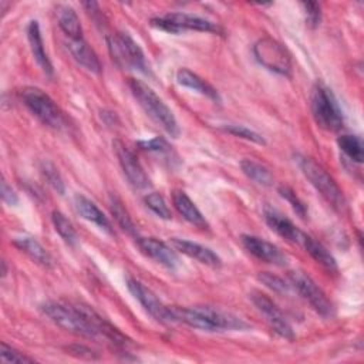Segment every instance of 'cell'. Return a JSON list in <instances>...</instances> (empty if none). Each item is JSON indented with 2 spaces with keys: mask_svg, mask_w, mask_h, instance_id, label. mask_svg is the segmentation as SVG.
Segmentation results:
<instances>
[{
  "mask_svg": "<svg viewBox=\"0 0 364 364\" xmlns=\"http://www.w3.org/2000/svg\"><path fill=\"white\" fill-rule=\"evenodd\" d=\"M173 321H182L193 328L203 331H223V330H243L249 324L242 318L222 311L210 306H191V307H171Z\"/></svg>",
  "mask_w": 364,
  "mask_h": 364,
  "instance_id": "obj_1",
  "label": "cell"
},
{
  "mask_svg": "<svg viewBox=\"0 0 364 364\" xmlns=\"http://www.w3.org/2000/svg\"><path fill=\"white\" fill-rule=\"evenodd\" d=\"M128 87L139 107L156 125H159L168 135L173 138L179 136L181 128L173 112L148 84L136 78H129Z\"/></svg>",
  "mask_w": 364,
  "mask_h": 364,
  "instance_id": "obj_2",
  "label": "cell"
},
{
  "mask_svg": "<svg viewBox=\"0 0 364 364\" xmlns=\"http://www.w3.org/2000/svg\"><path fill=\"white\" fill-rule=\"evenodd\" d=\"M293 159L299 169L301 171V173L306 176V179L331 205V208L337 212H344L347 208L344 193L337 185V182L327 173V171L314 159L303 154H294Z\"/></svg>",
  "mask_w": 364,
  "mask_h": 364,
  "instance_id": "obj_3",
  "label": "cell"
},
{
  "mask_svg": "<svg viewBox=\"0 0 364 364\" xmlns=\"http://www.w3.org/2000/svg\"><path fill=\"white\" fill-rule=\"evenodd\" d=\"M41 311L47 316L54 324L61 327L65 331L74 333L87 338L100 337L98 331L94 326L87 320V317L81 313L77 304H63L58 301L48 300L41 304Z\"/></svg>",
  "mask_w": 364,
  "mask_h": 364,
  "instance_id": "obj_4",
  "label": "cell"
},
{
  "mask_svg": "<svg viewBox=\"0 0 364 364\" xmlns=\"http://www.w3.org/2000/svg\"><path fill=\"white\" fill-rule=\"evenodd\" d=\"M310 108L316 124L326 131H340L344 125L343 111L333 91L323 82H316L310 95Z\"/></svg>",
  "mask_w": 364,
  "mask_h": 364,
  "instance_id": "obj_5",
  "label": "cell"
},
{
  "mask_svg": "<svg viewBox=\"0 0 364 364\" xmlns=\"http://www.w3.org/2000/svg\"><path fill=\"white\" fill-rule=\"evenodd\" d=\"M107 46L112 61H115L119 67L149 74V65L142 48L128 33L117 31L108 36Z\"/></svg>",
  "mask_w": 364,
  "mask_h": 364,
  "instance_id": "obj_6",
  "label": "cell"
},
{
  "mask_svg": "<svg viewBox=\"0 0 364 364\" xmlns=\"http://www.w3.org/2000/svg\"><path fill=\"white\" fill-rule=\"evenodd\" d=\"M23 104L30 109V112L38 118L44 125L61 129L65 124L63 111L54 102V100L46 94L43 90L36 87H27L21 91Z\"/></svg>",
  "mask_w": 364,
  "mask_h": 364,
  "instance_id": "obj_7",
  "label": "cell"
},
{
  "mask_svg": "<svg viewBox=\"0 0 364 364\" xmlns=\"http://www.w3.org/2000/svg\"><path fill=\"white\" fill-rule=\"evenodd\" d=\"M256 61L279 75L289 77L291 74V58L287 48L272 37H263L253 44Z\"/></svg>",
  "mask_w": 364,
  "mask_h": 364,
  "instance_id": "obj_8",
  "label": "cell"
},
{
  "mask_svg": "<svg viewBox=\"0 0 364 364\" xmlns=\"http://www.w3.org/2000/svg\"><path fill=\"white\" fill-rule=\"evenodd\" d=\"M289 280L290 286L311 306L314 311L326 318L334 317V304L309 274L301 270H293L289 273Z\"/></svg>",
  "mask_w": 364,
  "mask_h": 364,
  "instance_id": "obj_9",
  "label": "cell"
},
{
  "mask_svg": "<svg viewBox=\"0 0 364 364\" xmlns=\"http://www.w3.org/2000/svg\"><path fill=\"white\" fill-rule=\"evenodd\" d=\"M151 26L171 34H178L185 30L216 33V34L222 33V28L216 23L195 14H188V13H168L161 17H152Z\"/></svg>",
  "mask_w": 364,
  "mask_h": 364,
  "instance_id": "obj_10",
  "label": "cell"
},
{
  "mask_svg": "<svg viewBox=\"0 0 364 364\" xmlns=\"http://www.w3.org/2000/svg\"><path fill=\"white\" fill-rule=\"evenodd\" d=\"M252 303L255 304V307L263 314V317L266 318L267 324L270 326V328L280 337L286 338V340H291L294 337L293 328L289 323V320L286 318V316L282 313V310L277 307V304L264 293L259 291V290H253L249 294Z\"/></svg>",
  "mask_w": 364,
  "mask_h": 364,
  "instance_id": "obj_11",
  "label": "cell"
},
{
  "mask_svg": "<svg viewBox=\"0 0 364 364\" xmlns=\"http://www.w3.org/2000/svg\"><path fill=\"white\" fill-rule=\"evenodd\" d=\"M127 287L131 291V294L139 301V304L144 307V310L154 317L159 323H169L173 321L172 310L171 307L165 306L156 294L148 289L145 284L138 282L134 277H127Z\"/></svg>",
  "mask_w": 364,
  "mask_h": 364,
  "instance_id": "obj_12",
  "label": "cell"
},
{
  "mask_svg": "<svg viewBox=\"0 0 364 364\" xmlns=\"http://www.w3.org/2000/svg\"><path fill=\"white\" fill-rule=\"evenodd\" d=\"M112 148L115 151V155L118 158L119 166L128 179V182L135 189H146L149 186V178L145 173L142 165L134 155V152L119 139H115L112 142Z\"/></svg>",
  "mask_w": 364,
  "mask_h": 364,
  "instance_id": "obj_13",
  "label": "cell"
},
{
  "mask_svg": "<svg viewBox=\"0 0 364 364\" xmlns=\"http://www.w3.org/2000/svg\"><path fill=\"white\" fill-rule=\"evenodd\" d=\"M240 242L243 247L257 257L259 260H263L266 263L274 264V266H286L287 264V256L273 243L253 236V235H242Z\"/></svg>",
  "mask_w": 364,
  "mask_h": 364,
  "instance_id": "obj_14",
  "label": "cell"
},
{
  "mask_svg": "<svg viewBox=\"0 0 364 364\" xmlns=\"http://www.w3.org/2000/svg\"><path fill=\"white\" fill-rule=\"evenodd\" d=\"M135 240L139 250L149 259L155 260L156 263L162 264L169 270H175L178 267L179 264L178 256L175 255L173 249L169 247L165 242L156 237H139V236Z\"/></svg>",
  "mask_w": 364,
  "mask_h": 364,
  "instance_id": "obj_15",
  "label": "cell"
},
{
  "mask_svg": "<svg viewBox=\"0 0 364 364\" xmlns=\"http://www.w3.org/2000/svg\"><path fill=\"white\" fill-rule=\"evenodd\" d=\"M169 242L175 250H178L182 255H186L192 259H196L199 263H203L209 267H220L222 266V259L219 257V255L200 243H196V242H192L188 239H181V237H172Z\"/></svg>",
  "mask_w": 364,
  "mask_h": 364,
  "instance_id": "obj_16",
  "label": "cell"
},
{
  "mask_svg": "<svg viewBox=\"0 0 364 364\" xmlns=\"http://www.w3.org/2000/svg\"><path fill=\"white\" fill-rule=\"evenodd\" d=\"M263 218L266 220V223L269 225V228L272 230H274L279 236H282L283 239L291 242V243H297L300 245L304 232L300 230L290 219H287L284 215H282L280 212H277L273 208L266 206L263 209Z\"/></svg>",
  "mask_w": 364,
  "mask_h": 364,
  "instance_id": "obj_17",
  "label": "cell"
},
{
  "mask_svg": "<svg viewBox=\"0 0 364 364\" xmlns=\"http://www.w3.org/2000/svg\"><path fill=\"white\" fill-rule=\"evenodd\" d=\"M74 208L82 216L85 220L94 223L101 230H104L108 235H114V229L108 218L102 213V210L87 196L84 195H75L74 196Z\"/></svg>",
  "mask_w": 364,
  "mask_h": 364,
  "instance_id": "obj_18",
  "label": "cell"
},
{
  "mask_svg": "<svg viewBox=\"0 0 364 364\" xmlns=\"http://www.w3.org/2000/svg\"><path fill=\"white\" fill-rule=\"evenodd\" d=\"M27 38H28V44H30V50L31 54L36 60V63L38 64V67L41 68V71L51 77L53 75V64L46 53L44 48V43H43V37H41V31H40V26L37 20H31L27 26Z\"/></svg>",
  "mask_w": 364,
  "mask_h": 364,
  "instance_id": "obj_19",
  "label": "cell"
},
{
  "mask_svg": "<svg viewBox=\"0 0 364 364\" xmlns=\"http://www.w3.org/2000/svg\"><path fill=\"white\" fill-rule=\"evenodd\" d=\"M172 203L178 213L191 225L199 228V229H208L209 225L202 215V212L198 209V206L193 203V200L183 192V191H173L172 192Z\"/></svg>",
  "mask_w": 364,
  "mask_h": 364,
  "instance_id": "obj_20",
  "label": "cell"
},
{
  "mask_svg": "<svg viewBox=\"0 0 364 364\" xmlns=\"http://www.w3.org/2000/svg\"><path fill=\"white\" fill-rule=\"evenodd\" d=\"M67 48L73 58L85 70L98 74L101 73V63L95 54V51L88 46L84 38L80 40H68Z\"/></svg>",
  "mask_w": 364,
  "mask_h": 364,
  "instance_id": "obj_21",
  "label": "cell"
},
{
  "mask_svg": "<svg viewBox=\"0 0 364 364\" xmlns=\"http://www.w3.org/2000/svg\"><path fill=\"white\" fill-rule=\"evenodd\" d=\"M176 81H178L179 85H182L185 88L196 91V92L208 97L209 100H212L215 102H220V95H219L218 90L213 88L209 82H206L203 78H200L198 74L192 73L188 68L178 70Z\"/></svg>",
  "mask_w": 364,
  "mask_h": 364,
  "instance_id": "obj_22",
  "label": "cell"
},
{
  "mask_svg": "<svg viewBox=\"0 0 364 364\" xmlns=\"http://www.w3.org/2000/svg\"><path fill=\"white\" fill-rule=\"evenodd\" d=\"M55 17L61 31L68 37V40L82 38V27L75 10L68 4H58L55 7Z\"/></svg>",
  "mask_w": 364,
  "mask_h": 364,
  "instance_id": "obj_23",
  "label": "cell"
},
{
  "mask_svg": "<svg viewBox=\"0 0 364 364\" xmlns=\"http://www.w3.org/2000/svg\"><path fill=\"white\" fill-rule=\"evenodd\" d=\"M13 245L21 250L23 253H26L33 262H36L37 264H41L44 267H51L53 264V259L50 256V253L47 252V249L36 239L31 236H20V237H14Z\"/></svg>",
  "mask_w": 364,
  "mask_h": 364,
  "instance_id": "obj_24",
  "label": "cell"
},
{
  "mask_svg": "<svg viewBox=\"0 0 364 364\" xmlns=\"http://www.w3.org/2000/svg\"><path fill=\"white\" fill-rule=\"evenodd\" d=\"M300 246L326 270L328 272H337V262L334 259V256L314 237L309 236L304 233Z\"/></svg>",
  "mask_w": 364,
  "mask_h": 364,
  "instance_id": "obj_25",
  "label": "cell"
},
{
  "mask_svg": "<svg viewBox=\"0 0 364 364\" xmlns=\"http://www.w3.org/2000/svg\"><path fill=\"white\" fill-rule=\"evenodd\" d=\"M240 169L249 179L256 182L257 185L270 186L273 182V175L269 171V168H266L264 165H262L260 162H256L253 159H242Z\"/></svg>",
  "mask_w": 364,
  "mask_h": 364,
  "instance_id": "obj_26",
  "label": "cell"
},
{
  "mask_svg": "<svg viewBox=\"0 0 364 364\" xmlns=\"http://www.w3.org/2000/svg\"><path fill=\"white\" fill-rule=\"evenodd\" d=\"M108 205H109V210L114 216V219L117 220V223L131 236H134L135 239L138 237V230L135 223L132 222L129 213L127 212V209L124 208L122 202L115 196V195H109L108 198Z\"/></svg>",
  "mask_w": 364,
  "mask_h": 364,
  "instance_id": "obj_27",
  "label": "cell"
},
{
  "mask_svg": "<svg viewBox=\"0 0 364 364\" xmlns=\"http://www.w3.org/2000/svg\"><path fill=\"white\" fill-rule=\"evenodd\" d=\"M337 145L353 162H357V164L363 162L364 148L360 136L351 135V134H343L337 138Z\"/></svg>",
  "mask_w": 364,
  "mask_h": 364,
  "instance_id": "obj_28",
  "label": "cell"
},
{
  "mask_svg": "<svg viewBox=\"0 0 364 364\" xmlns=\"http://www.w3.org/2000/svg\"><path fill=\"white\" fill-rule=\"evenodd\" d=\"M51 222L54 225L55 232L61 236V239L70 245V246H75L78 242V236L77 232L73 226V223L65 218V215L60 210H53L51 212Z\"/></svg>",
  "mask_w": 364,
  "mask_h": 364,
  "instance_id": "obj_29",
  "label": "cell"
},
{
  "mask_svg": "<svg viewBox=\"0 0 364 364\" xmlns=\"http://www.w3.org/2000/svg\"><path fill=\"white\" fill-rule=\"evenodd\" d=\"M40 172L43 175V178L47 181V183L60 195H63L65 192V185L64 181L57 169V166L50 162V161H41L40 162Z\"/></svg>",
  "mask_w": 364,
  "mask_h": 364,
  "instance_id": "obj_30",
  "label": "cell"
},
{
  "mask_svg": "<svg viewBox=\"0 0 364 364\" xmlns=\"http://www.w3.org/2000/svg\"><path fill=\"white\" fill-rule=\"evenodd\" d=\"M144 203H145V206H146L151 212H154L158 218L165 219V220H168V219L172 218V216H171V209L168 208V205H166V202H165V199H164V196H162L161 193H158V192H151V193L145 195Z\"/></svg>",
  "mask_w": 364,
  "mask_h": 364,
  "instance_id": "obj_31",
  "label": "cell"
},
{
  "mask_svg": "<svg viewBox=\"0 0 364 364\" xmlns=\"http://www.w3.org/2000/svg\"><path fill=\"white\" fill-rule=\"evenodd\" d=\"M222 129L226 131L228 134L233 135V136H237V138H242V139H246V141L259 144V145H264V144H266L264 138H263L259 132H256V131H253V129H250V128H247V127H245V125H239V124H226V125L222 127Z\"/></svg>",
  "mask_w": 364,
  "mask_h": 364,
  "instance_id": "obj_32",
  "label": "cell"
},
{
  "mask_svg": "<svg viewBox=\"0 0 364 364\" xmlns=\"http://www.w3.org/2000/svg\"><path fill=\"white\" fill-rule=\"evenodd\" d=\"M279 193H280V196H282L283 199H286V200L290 203V206L293 208V210H294L300 218H306V215H307V208H306V205L303 203V200L296 195V192H294L291 188H289V186H286V185H282V186H279Z\"/></svg>",
  "mask_w": 364,
  "mask_h": 364,
  "instance_id": "obj_33",
  "label": "cell"
},
{
  "mask_svg": "<svg viewBox=\"0 0 364 364\" xmlns=\"http://www.w3.org/2000/svg\"><path fill=\"white\" fill-rule=\"evenodd\" d=\"M0 358L3 363H34L33 357H28L6 343L0 344Z\"/></svg>",
  "mask_w": 364,
  "mask_h": 364,
  "instance_id": "obj_34",
  "label": "cell"
},
{
  "mask_svg": "<svg viewBox=\"0 0 364 364\" xmlns=\"http://www.w3.org/2000/svg\"><path fill=\"white\" fill-rule=\"evenodd\" d=\"M257 279L264 284L267 286L269 289L277 291V293H284V291H289L290 290V284L286 283L282 277L270 273V272H260L257 274Z\"/></svg>",
  "mask_w": 364,
  "mask_h": 364,
  "instance_id": "obj_35",
  "label": "cell"
},
{
  "mask_svg": "<svg viewBox=\"0 0 364 364\" xmlns=\"http://www.w3.org/2000/svg\"><path fill=\"white\" fill-rule=\"evenodd\" d=\"M301 7H303L304 17H306V24L311 28H316L321 20L320 4L316 1H303Z\"/></svg>",
  "mask_w": 364,
  "mask_h": 364,
  "instance_id": "obj_36",
  "label": "cell"
},
{
  "mask_svg": "<svg viewBox=\"0 0 364 364\" xmlns=\"http://www.w3.org/2000/svg\"><path fill=\"white\" fill-rule=\"evenodd\" d=\"M138 146L144 151L155 152V154H166V152H171V148H172L161 136H155L152 139H145V141H138Z\"/></svg>",
  "mask_w": 364,
  "mask_h": 364,
  "instance_id": "obj_37",
  "label": "cell"
},
{
  "mask_svg": "<svg viewBox=\"0 0 364 364\" xmlns=\"http://www.w3.org/2000/svg\"><path fill=\"white\" fill-rule=\"evenodd\" d=\"M67 351L74 355V357H78V358H84V360H97L98 355L95 354L94 350H91L90 347L87 346H82V344H71L67 347Z\"/></svg>",
  "mask_w": 364,
  "mask_h": 364,
  "instance_id": "obj_38",
  "label": "cell"
},
{
  "mask_svg": "<svg viewBox=\"0 0 364 364\" xmlns=\"http://www.w3.org/2000/svg\"><path fill=\"white\" fill-rule=\"evenodd\" d=\"M1 199L4 203H7L9 206H14L18 202V196L14 192V189L7 183V181H1Z\"/></svg>",
  "mask_w": 364,
  "mask_h": 364,
  "instance_id": "obj_39",
  "label": "cell"
},
{
  "mask_svg": "<svg viewBox=\"0 0 364 364\" xmlns=\"http://www.w3.org/2000/svg\"><path fill=\"white\" fill-rule=\"evenodd\" d=\"M1 267H3V270H1V276L4 277V276L7 274V270H6V262H1Z\"/></svg>",
  "mask_w": 364,
  "mask_h": 364,
  "instance_id": "obj_40",
  "label": "cell"
}]
</instances>
